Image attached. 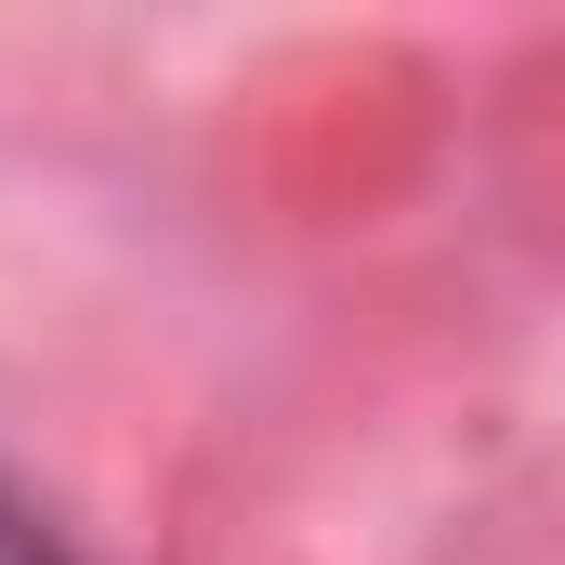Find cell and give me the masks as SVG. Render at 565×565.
<instances>
[{
    "label": "cell",
    "instance_id": "6da1fadb",
    "mask_svg": "<svg viewBox=\"0 0 565 565\" xmlns=\"http://www.w3.org/2000/svg\"><path fill=\"white\" fill-rule=\"evenodd\" d=\"M0 565H66V553H53V526H40L13 487H0Z\"/></svg>",
    "mask_w": 565,
    "mask_h": 565
}]
</instances>
